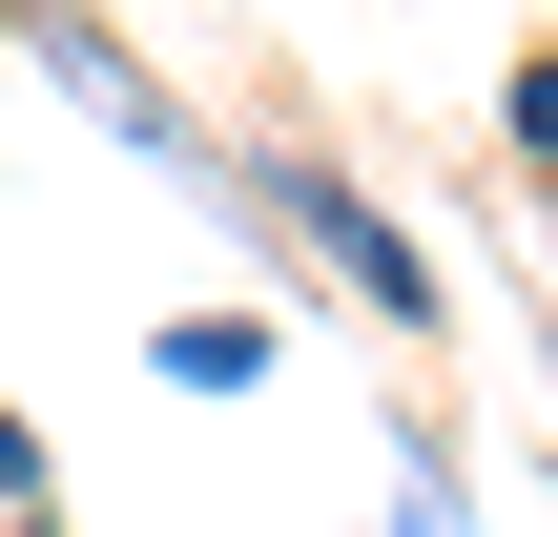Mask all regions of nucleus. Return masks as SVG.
Listing matches in <instances>:
<instances>
[{
    "mask_svg": "<svg viewBox=\"0 0 558 537\" xmlns=\"http://www.w3.org/2000/svg\"><path fill=\"white\" fill-rule=\"evenodd\" d=\"M0 517H41V435H21V393H0Z\"/></svg>",
    "mask_w": 558,
    "mask_h": 537,
    "instance_id": "423d86ee",
    "label": "nucleus"
},
{
    "mask_svg": "<svg viewBox=\"0 0 558 537\" xmlns=\"http://www.w3.org/2000/svg\"><path fill=\"white\" fill-rule=\"evenodd\" d=\"M228 228H269L290 269H331V290H352L393 352H435V331H456V269H435V228H414L393 186H352L331 145H248V207H228Z\"/></svg>",
    "mask_w": 558,
    "mask_h": 537,
    "instance_id": "f257e3e1",
    "label": "nucleus"
},
{
    "mask_svg": "<svg viewBox=\"0 0 558 537\" xmlns=\"http://www.w3.org/2000/svg\"><path fill=\"white\" fill-rule=\"evenodd\" d=\"M0 41L104 124V145H145V186H186V207H248V145H207V103L124 41V21H83V0H0Z\"/></svg>",
    "mask_w": 558,
    "mask_h": 537,
    "instance_id": "f03ea898",
    "label": "nucleus"
},
{
    "mask_svg": "<svg viewBox=\"0 0 558 537\" xmlns=\"http://www.w3.org/2000/svg\"><path fill=\"white\" fill-rule=\"evenodd\" d=\"M269 352H290L269 310H166V331H145V373H166V393H269Z\"/></svg>",
    "mask_w": 558,
    "mask_h": 537,
    "instance_id": "7ed1b4c3",
    "label": "nucleus"
},
{
    "mask_svg": "<svg viewBox=\"0 0 558 537\" xmlns=\"http://www.w3.org/2000/svg\"><path fill=\"white\" fill-rule=\"evenodd\" d=\"M373 537H476V476H456V435H435V414L393 435V497H373Z\"/></svg>",
    "mask_w": 558,
    "mask_h": 537,
    "instance_id": "20e7f679",
    "label": "nucleus"
},
{
    "mask_svg": "<svg viewBox=\"0 0 558 537\" xmlns=\"http://www.w3.org/2000/svg\"><path fill=\"white\" fill-rule=\"evenodd\" d=\"M497 145H518V186L558 207V41H518V83H497Z\"/></svg>",
    "mask_w": 558,
    "mask_h": 537,
    "instance_id": "39448f33",
    "label": "nucleus"
},
{
    "mask_svg": "<svg viewBox=\"0 0 558 537\" xmlns=\"http://www.w3.org/2000/svg\"><path fill=\"white\" fill-rule=\"evenodd\" d=\"M0 537H62V517H0Z\"/></svg>",
    "mask_w": 558,
    "mask_h": 537,
    "instance_id": "0eeeda50",
    "label": "nucleus"
}]
</instances>
